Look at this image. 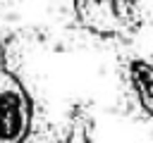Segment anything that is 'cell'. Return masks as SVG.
Segmentation results:
<instances>
[{
    "mask_svg": "<svg viewBox=\"0 0 153 143\" xmlns=\"http://www.w3.org/2000/svg\"><path fill=\"white\" fill-rule=\"evenodd\" d=\"M31 124V105L19 86V81L7 74V69L0 72V143H22L29 133Z\"/></svg>",
    "mask_w": 153,
    "mask_h": 143,
    "instance_id": "cell-1",
    "label": "cell"
}]
</instances>
